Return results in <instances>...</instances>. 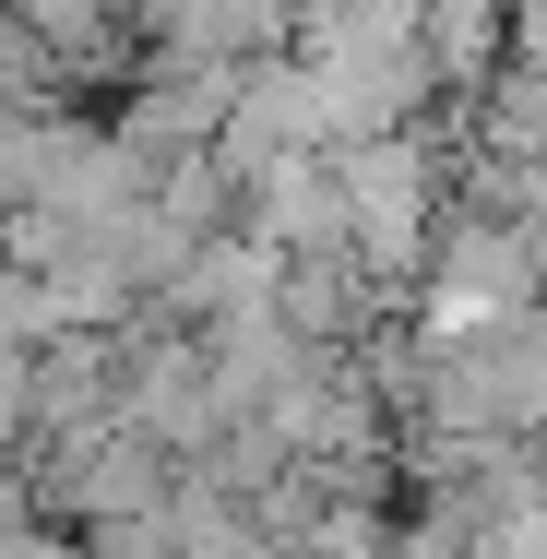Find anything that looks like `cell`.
<instances>
[{
  "mask_svg": "<svg viewBox=\"0 0 547 559\" xmlns=\"http://www.w3.org/2000/svg\"><path fill=\"white\" fill-rule=\"evenodd\" d=\"M417 36H429L440 84H500L512 72V0H417Z\"/></svg>",
  "mask_w": 547,
  "mask_h": 559,
  "instance_id": "cell-2",
  "label": "cell"
},
{
  "mask_svg": "<svg viewBox=\"0 0 547 559\" xmlns=\"http://www.w3.org/2000/svg\"><path fill=\"white\" fill-rule=\"evenodd\" d=\"M333 179H345V250H357L381 286L429 274V250H440V167H429L417 131L333 143Z\"/></svg>",
  "mask_w": 547,
  "mask_h": 559,
  "instance_id": "cell-1",
  "label": "cell"
}]
</instances>
